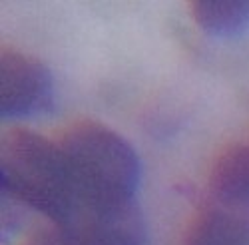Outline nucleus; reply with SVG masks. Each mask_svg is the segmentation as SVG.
Masks as SVG:
<instances>
[{"label":"nucleus","mask_w":249,"mask_h":245,"mask_svg":"<svg viewBox=\"0 0 249 245\" xmlns=\"http://www.w3.org/2000/svg\"><path fill=\"white\" fill-rule=\"evenodd\" d=\"M58 144L74 192L72 221L60 231L88 217L138 206L140 159L120 134L100 122L78 120L62 132Z\"/></svg>","instance_id":"f257e3e1"},{"label":"nucleus","mask_w":249,"mask_h":245,"mask_svg":"<svg viewBox=\"0 0 249 245\" xmlns=\"http://www.w3.org/2000/svg\"><path fill=\"white\" fill-rule=\"evenodd\" d=\"M0 177L4 193L64 229L74 215V192L58 140L14 128L0 141Z\"/></svg>","instance_id":"f03ea898"},{"label":"nucleus","mask_w":249,"mask_h":245,"mask_svg":"<svg viewBox=\"0 0 249 245\" xmlns=\"http://www.w3.org/2000/svg\"><path fill=\"white\" fill-rule=\"evenodd\" d=\"M54 82L40 60L10 46L0 56V114L2 118H32L52 108Z\"/></svg>","instance_id":"7ed1b4c3"},{"label":"nucleus","mask_w":249,"mask_h":245,"mask_svg":"<svg viewBox=\"0 0 249 245\" xmlns=\"http://www.w3.org/2000/svg\"><path fill=\"white\" fill-rule=\"evenodd\" d=\"M212 201L223 208L249 211V146L225 148L210 174Z\"/></svg>","instance_id":"20e7f679"},{"label":"nucleus","mask_w":249,"mask_h":245,"mask_svg":"<svg viewBox=\"0 0 249 245\" xmlns=\"http://www.w3.org/2000/svg\"><path fill=\"white\" fill-rule=\"evenodd\" d=\"M185 245H249V211L212 201L196 215Z\"/></svg>","instance_id":"39448f33"},{"label":"nucleus","mask_w":249,"mask_h":245,"mask_svg":"<svg viewBox=\"0 0 249 245\" xmlns=\"http://www.w3.org/2000/svg\"><path fill=\"white\" fill-rule=\"evenodd\" d=\"M197 26L213 36H239L249 28V0H196L190 4Z\"/></svg>","instance_id":"423d86ee"},{"label":"nucleus","mask_w":249,"mask_h":245,"mask_svg":"<svg viewBox=\"0 0 249 245\" xmlns=\"http://www.w3.org/2000/svg\"><path fill=\"white\" fill-rule=\"evenodd\" d=\"M28 245H62V241H60V237L56 235V231L50 235V237H42V239H36V241H32V243H28Z\"/></svg>","instance_id":"0eeeda50"}]
</instances>
